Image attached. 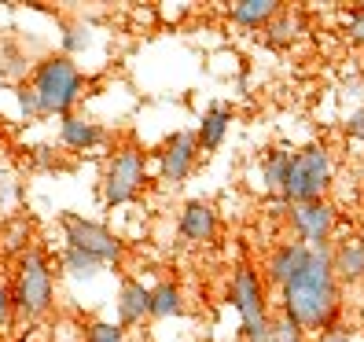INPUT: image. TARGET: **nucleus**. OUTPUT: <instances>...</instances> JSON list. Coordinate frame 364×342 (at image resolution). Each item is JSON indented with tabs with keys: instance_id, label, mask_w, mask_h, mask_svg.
I'll return each instance as SVG.
<instances>
[{
	"instance_id": "nucleus-1",
	"label": "nucleus",
	"mask_w": 364,
	"mask_h": 342,
	"mask_svg": "<svg viewBox=\"0 0 364 342\" xmlns=\"http://www.w3.org/2000/svg\"><path fill=\"white\" fill-rule=\"evenodd\" d=\"M284 313L302 331H331L338 313V276L331 269V247H309L302 272L284 287Z\"/></svg>"
},
{
	"instance_id": "nucleus-2",
	"label": "nucleus",
	"mask_w": 364,
	"mask_h": 342,
	"mask_svg": "<svg viewBox=\"0 0 364 342\" xmlns=\"http://www.w3.org/2000/svg\"><path fill=\"white\" fill-rule=\"evenodd\" d=\"M33 92L45 114H67L81 92V74L70 55H48L33 74Z\"/></svg>"
},
{
	"instance_id": "nucleus-3",
	"label": "nucleus",
	"mask_w": 364,
	"mask_h": 342,
	"mask_svg": "<svg viewBox=\"0 0 364 342\" xmlns=\"http://www.w3.org/2000/svg\"><path fill=\"white\" fill-rule=\"evenodd\" d=\"M11 294H15L18 313H23L26 320L48 313V306H52V272H48L45 254H41L37 247L23 250V258H18V272H15Z\"/></svg>"
},
{
	"instance_id": "nucleus-4",
	"label": "nucleus",
	"mask_w": 364,
	"mask_h": 342,
	"mask_svg": "<svg viewBox=\"0 0 364 342\" xmlns=\"http://www.w3.org/2000/svg\"><path fill=\"white\" fill-rule=\"evenodd\" d=\"M331 184V155L324 144H309L294 155L291 162V177H287V203H313L324 199V191Z\"/></svg>"
},
{
	"instance_id": "nucleus-5",
	"label": "nucleus",
	"mask_w": 364,
	"mask_h": 342,
	"mask_svg": "<svg viewBox=\"0 0 364 342\" xmlns=\"http://www.w3.org/2000/svg\"><path fill=\"white\" fill-rule=\"evenodd\" d=\"M232 306H235V313H240V320H243L247 342H269V335H272L269 302H265L262 280L247 265L235 269V276H232Z\"/></svg>"
},
{
	"instance_id": "nucleus-6",
	"label": "nucleus",
	"mask_w": 364,
	"mask_h": 342,
	"mask_svg": "<svg viewBox=\"0 0 364 342\" xmlns=\"http://www.w3.org/2000/svg\"><path fill=\"white\" fill-rule=\"evenodd\" d=\"M59 225H63V236H67V247L92 254V258H100L103 265L122 262V240L114 236V232H107L100 221L77 218V213H63Z\"/></svg>"
},
{
	"instance_id": "nucleus-7",
	"label": "nucleus",
	"mask_w": 364,
	"mask_h": 342,
	"mask_svg": "<svg viewBox=\"0 0 364 342\" xmlns=\"http://www.w3.org/2000/svg\"><path fill=\"white\" fill-rule=\"evenodd\" d=\"M147 181V162L140 147H122V151L111 159V169H107V181H103V203L107 206H122L129 203L136 191Z\"/></svg>"
},
{
	"instance_id": "nucleus-8",
	"label": "nucleus",
	"mask_w": 364,
	"mask_h": 342,
	"mask_svg": "<svg viewBox=\"0 0 364 342\" xmlns=\"http://www.w3.org/2000/svg\"><path fill=\"white\" fill-rule=\"evenodd\" d=\"M291 225L294 232L302 236L306 247H328L331 240V228H335V210L324 199H313V203H291Z\"/></svg>"
},
{
	"instance_id": "nucleus-9",
	"label": "nucleus",
	"mask_w": 364,
	"mask_h": 342,
	"mask_svg": "<svg viewBox=\"0 0 364 342\" xmlns=\"http://www.w3.org/2000/svg\"><path fill=\"white\" fill-rule=\"evenodd\" d=\"M196 159H199V133H188V129H181V133H173L166 140V147H162V155H159V162H162V177L166 181H184L188 173H191V166H196Z\"/></svg>"
},
{
	"instance_id": "nucleus-10",
	"label": "nucleus",
	"mask_w": 364,
	"mask_h": 342,
	"mask_svg": "<svg viewBox=\"0 0 364 342\" xmlns=\"http://www.w3.org/2000/svg\"><path fill=\"white\" fill-rule=\"evenodd\" d=\"M306 258H309V247H306V243H280V247L269 254V265H265L269 284H276V287L284 291L294 276L302 272Z\"/></svg>"
},
{
	"instance_id": "nucleus-11",
	"label": "nucleus",
	"mask_w": 364,
	"mask_h": 342,
	"mask_svg": "<svg viewBox=\"0 0 364 342\" xmlns=\"http://www.w3.org/2000/svg\"><path fill=\"white\" fill-rule=\"evenodd\" d=\"M177 232L188 240V243H210L213 232H218V213L213 206L191 199L184 210H181V221H177Z\"/></svg>"
},
{
	"instance_id": "nucleus-12",
	"label": "nucleus",
	"mask_w": 364,
	"mask_h": 342,
	"mask_svg": "<svg viewBox=\"0 0 364 342\" xmlns=\"http://www.w3.org/2000/svg\"><path fill=\"white\" fill-rule=\"evenodd\" d=\"M144 316H151V287H144L140 280H122V291H118V324L129 328V324H140Z\"/></svg>"
},
{
	"instance_id": "nucleus-13",
	"label": "nucleus",
	"mask_w": 364,
	"mask_h": 342,
	"mask_svg": "<svg viewBox=\"0 0 364 342\" xmlns=\"http://www.w3.org/2000/svg\"><path fill=\"white\" fill-rule=\"evenodd\" d=\"M331 269L342 284H357L364 280V240H342L335 250H331Z\"/></svg>"
},
{
	"instance_id": "nucleus-14",
	"label": "nucleus",
	"mask_w": 364,
	"mask_h": 342,
	"mask_svg": "<svg viewBox=\"0 0 364 342\" xmlns=\"http://www.w3.org/2000/svg\"><path fill=\"white\" fill-rule=\"evenodd\" d=\"M284 11L280 0H232L228 4V15H232V23H240V26H250V30H262L269 26L276 15Z\"/></svg>"
},
{
	"instance_id": "nucleus-15",
	"label": "nucleus",
	"mask_w": 364,
	"mask_h": 342,
	"mask_svg": "<svg viewBox=\"0 0 364 342\" xmlns=\"http://www.w3.org/2000/svg\"><path fill=\"white\" fill-rule=\"evenodd\" d=\"M59 137L67 147H74V151H89V147L103 144V129L96 122H85V118H63Z\"/></svg>"
},
{
	"instance_id": "nucleus-16",
	"label": "nucleus",
	"mask_w": 364,
	"mask_h": 342,
	"mask_svg": "<svg viewBox=\"0 0 364 342\" xmlns=\"http://www.w3.org/2000/svg\"><path fill=\"white\" fill-rule=\"evenodd\" d=\"M228 125H232V111H228V107H210V111L203 114V122H199V147H206V151L221 147Z\"/></svg>"
},
{
	"instance_id": "nucleus-17",
	"label": "nucleus",
	"mask_w": 364,
	"mask_h": 342,
	"mask_svg": "<svg viewBox=\"0 0 364 342\" xmlns=\"http://www.w3.org/2000/svg\"><path fill=\"white\" fill-rule=\"evenodd\" d=\"M265 33H269V45H294V41L302 37V15L291 11V8H284V11L265 26Z\"/></svg>"
},
{
	"instance_id": "nucleus-18",
	"label": "nucleus",
	"mask_w": 364,
	"mask_h": 342,
	"mask_svg": "<svg viewBox=\"0 0 364 342\" xmlns=\"http://www.w3.org/2000/svg\"><path fill=\"white\" fill-rule=\"evenodd\" d=\"M291 162H294V155H287V151H272L265 159V188L272 191V196H284V191H287Z\"/></svg>"
},
{
	"instance_id": "nucleus-19",
	"label": "nucleus",
	"mask_w": 364,
	"mask_h": 342,
	"mask_svg": "<svg viewBox=\"0 0 364 342\" xmlns=\"http://www.w3.org/2000/svg\"><path fill=\"white\" fill-rule=\"evenodd\" d=\"M181 313V287L177 284H155L151 287V316H177Z\"/></svg>"
},
{
	"instance_id": "nucleus-20",
	"label": "nucleus",
	"mask_w": 364,
	"mask_h": 342,
	"mask_svg": "<svg viewBox=\"0 0 364 342\" xmlns=\"http://www.w3.org/2000/svg\"><path fill=\"white\" fill-rule=\"evenodd\" d=\"M100 265H103V262L92 258V254H85V250H74V247L63 250V269L74 272V276H96Z\"/></svg>"
},
{
	"instance_id": "nucleus-21",
	"label": "nucleus",
	"mask_w": 364,
	"mask_h": 342,
	"mask_svg": "<svg viewBox=\"0 0 364 342\" xmlns=\"http://www.w3.org/2000/svg\"><path fill=\"white\" fill-rule=\"evenodd\" d=\"M302 335H306V331L298 328L287 313H280V316L272 320V335H269V342H302Z\"/></svg>"
},
{
	"instance_id": "nucleus-22",
	"label": "nucleus",
	"mask_w": 364,
	"mask_h": 342,
	"mask_svg": "<svg viewBox=\"0 0 364 342\" xmlns=\"http://www.w3.org/2000/svg\"><path fill=\"white\" fill-rule=\"evenodd\" d=\"M85 342H122V324H107V320H96L85 335Z\"/></svg>"
},
{
	"instance_id": "nucleus-23",
	"label": "nucleus",
	"mask_w": 364,
	"mask_h": 342,
	"mask_svg": "<svg viewBox=\"0 0 364 342\" xmlns=\"http://www.w3.org/2000/svg\"><path fill=\"white\" fill-rule=\"evenodd\" d=\"M346 41L353 48H364V4H357V11L350 15V23H346Z\"/></svg>"
},
{
	"instance_id": "nucleus-24",
	"label": "nucleus",
	"mask_w": 364,
	"mask_h": 342,
	"mask_svg": "<svg viewBox=\"0 0 364 342\" xmlns=\"http://www.w3.org/2000/svg\"><path fill=\"white\" fill-rule=\"evenodd\" d=\"M18 107H23L26 118H41V114H45V111H41L37 92H33V85H23V89H18Z\"/></svg>"
},
{
	"instance_id": "nucleus-25",
	"label": "nucleus",
	"mask_w": 364,
	"mask_h": 342,
	"mask_svg": "<svg viewBox=\"0 0 364 342\" xmlns=\"http://www.w3.org/2000/svg\"><path fill=\"white\" fill-rule=\"evenodd\" d=\"M11 306H15V294H11V287H8V284H0V331H4L8 316H11Z\"/></svg>"
},
{
	"instance_id": "nucleus-26",
	"label": "nucleus",
	"mask_w": 364,
	"mask_h": 342,
	"mask_svg": "<svg viewBox=\"0 0 364 342\" xmlns=\"http://www.w3.org/2000/svg\"><path fill=\"white\" fill-rule=\"evenodd\" d=\"M346 129H350V137H364V107H360L357 114H350V125H346Z\"/></svg>"
},
{
	"instance_id": "nucleus-27",
	"label": "nucleus",
	"mask_w": 364,
	"mask_h": 342,
	"mask_svg": "<svg viewBox=\"0 0 364 342\" xmlns=\"http://www.w3.org/2000/svg\"><path fill=\"white\" fill-rule=\"evenodd\" d=\"M316 342H350V335H346V331H338V328H331V331H320Z\"/></svg>"
},
{
	"instance_id": "nucleus-28",
	"label": "nucleus",
	"mask_w": 364,
	"mask_h": 342,
	"mask_svg": "<svg viewBox=\"0 0 364 342\" xmlns=\"http://www.w3.org/2000/svg\"><path fill=\"white\" fill-rule=\"evenodd\" d=\"M140 342H144V338H140Z\"/></svg>"
}]
</instances>
